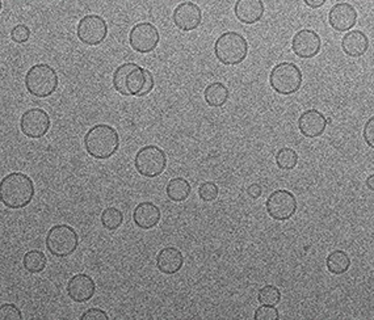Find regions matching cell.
<instances>
[{
	"mask_svg": "<svg viewBox=\"0 0 374 320\" xmlns=\"http://www.w3.org/2000/svg\"><path fill=\"white\" fill-rule=\"evenodd\" d=\"M34 197V184L29 176L22 172H12L0 184V198L10 209L28 206Z\"/></svg>",
	"mask_w": 374,
	"mask_h": 320,
	"instance_id": "1",
	"label": "cell"
},
{
	"mask_svg": "<svg viewBox=\"0 0 374 320\" xmlns=\"http://www.w3.org/2000/svg\"><path fill=\"white\" fill-rule=\"evenodd\" d=\"M87 152L95 159H108L117 152L120 137L116 129L99 124L87 131L85 137Z\"/></svg>",
	"mask_w": 374,
	"mask_h": 320,
	"instance_id": "2",
	"label": "cell"
},
{
	"mask_svg": "<svg viewBox=\"0 0 374 320\" xmlns=\"http://www.w3.org/2000/svg\"><path fill=\"white\" fill-rule=\"evenodd\" d=\"M248 43L238 32H226L221 34L214 43V54L221 64L236 66L246 59Z\"/></svg>",
	"mask_w": 374,
	"mask_h": 320,
	"instance_id": "3",
	"label": "cell"
},
{
	"mask_svg": "<svg viewBox=\"0 0 374 320\" xmlns=\"http://www.w3.org/2000/svg\"><path fill=\"white\" fill-rule=\"evenodd\" d=\"M146 82V68L136 64H121L113 74V87L122 96H139Z\"/></svg>",
	"mask_w": 374,
	"mask_h": 320,
	"instance_id": "4",
	"label": "cell"
},
{
	"mask_svg": "<svg viewBox=\"0 0 374 320\" xmlns=\"http://www.w3.org/2000/svg\"><path fill=\"white\" fill-rule=\"evenodd\" d=\"M58 75L49 64H34L25 75V87L33 96H50L58 88Z\"/></svg>",
	"mask_w": 374,
	"mask_h": 320,
	"instance_id": "5",
	"label": "cell"
},
{
	"mask_svg": "<svg viewBox=\"0 0 374 320\" xmlns=\"http://www.w3.org/2000/svg\"><path fill=\"white\" fill-rule=\"evenodd\" d=\"M269 85L280 95H293L302 86V73L297 64H276L269 74Z\"/></svg>",
	"mask_w": 374,
	"mask_h": 320,
	"instance_id": "6",
	"label": "cell"
},
{
	"mask_svg": "<svg viewBox=\"0 0 374 320\" xmlns=\"http://www.w3.org/2000/svg\"><path fill=\"white\" fill-rule=\"evenodd\" d=\"M79 245V236L69 224L53 226L46 235V248L55 257L73 255Z\"/></svg>",
	"mask_w": 374,
	"mask_h": 320,
	"instance_id": "7",
	"label": "cell"
},
{
	"mask_svg": "<svg viewBox=\"0 0 374 320\" xmlns=\"http://www.w3.org/2000/svg\"><path fill=\"white\" fill-rule=\"evenodd\" d=\"M136 170L145 177H157L161 175L167 167V155L163 150L150 145L139 150L136 155Z\"/></svg>",
	"mask_w": 374,
	"mask_h": 320,
	"instance_id": "8",
	"label": "cell"
},
{
	"mask_svg": "<svg viewBox=\"0 0 374 320\" xmlns=\"http://www.w3.org/2000/svg\"><path fill=\"white\" fill-rule=\"evenodd\" d=\"M266 208L272 219L288 221L297 212V200L293 193L278 189L268 197Z\"/></svg>",
	"mask_w": 374,
	"mask_h": 320,
	"instance_id": "9",
	"label": "cell"
},
{
	"mask_svg": "<svg viewBox=\"0 0 374 320\" xmlns=\"http://www.w3.org/2000/svg\"><path fill=\"white\" fill-rule=\"evenodd\" d=\"M76 34L82 43L96 46L107 38V22L99 15H87L78 24Z\"/></svg>",
	"mask_w": 374,
	"mask_h": 320,
	"instance_id": "10",
	"label": "cell"
},
{
	"mask_svg": "<svg viewBox=\"0 0 374 320\" xmlns=\"http://www.w3.org/2000/svg\"><path fill=\"white\" fill-rule=\"evenodd\" d=\"M159 32L151 22H139L129 33V43L138 53H151L159 43Z\"/></svg>",
	"mask_w": 374,
	"mask_h": 320,
	"instance_id": "11",
	"label": "cell"
},
{
	"mask_svg": "<svg viewBox=\"0 0 374 320\" xmlns=\"http://www.w3.org/2000/svg\"><path fill=\"white\" fill-rule=\"evenodd\" d=\"M50 124V117L43 109L32 108L22 113L20 118V130L28 138L38 139L49 131Z\"/></svg>",
	"mask_w": 374,
	"mask_h": 320,
	"instance_id": "12",
	"label": "cell"
},
{
	"mask_svg": "<svg viewBox=\"0 0 374 320\" xmlns=\"http://www.w3.org/2000/svg\"><path fill=\"white\" fill-rule=\"evenodd\" d=\"M172 19L178 29L182 32H191L200 27L203 22V12L201 8L192 1H184L175 8Z\"/></svg>",
	"mask_w": 374,
	"mask_h": 320,
	"instance_id": "13",
	"label": "cell"
},
{
	"mask_svg": "<svg viewBox=\"0 0 374 320\" xmlns=\"http://www.w3.org/2000/svg\"><path fill=\"white\" fill-rule=\"evenodd\" d=\"M322 41L319 34L311 29H302L294 34L292 40L293 53L299 58H314L321 52Z\"/></svg>",
	"mask_w": 374,
	"mask_h": 320,
	"instance_id": "14",
	"label": "cell"
},
{
	"mask_svg": "<svg viewBox=\"0 0 374 320\" xmlns=\"http://www.w3.org/2000/svg\"><path fill=\"white\" fill-rule=\"evenodd\" d=\"M357 22V12L350 3H338L329 12V22L338 32L352 29Z\"/></svg>",
	"mask_w": 374,
	"mask_h": 320,
	"instance_id": "15",
	"label": "cell"
},
{
	"mask_svg": "<svg viewBox=\"0 0 374 320\" xmlns=\"http://www.w3.org/2000/svg\"><path fill=\"white\" fill-rule=\"evenodd\" d=\"M96 285L94 278L85 273L75 275L67 284V294L76 303H83L94 297Z\"/></svg>",
	"mask_w": 374,
	"mask_h": 320,
	"instance_id": "16",
	"label": "cell"
},
{
	"mask_svg": "<svg viewBox=\"0 0 374 320\" xmlns=\"http://www.w3.org/2000/svg\"><path fill=\"white\" fill-rule=\"evenodd\" d=\"M326 128H327V119L324 117V115L317 109H309L299 116V131L308 138L321 137Z\"/></svg>",
	"mask_w": 374,
	"mask_h": 320,
	"instance_id": "17",
	"label": "cell"
},
{
	"mask_svg": "<svg viewBox=\"0 0 374 320\" xmlns=\"http://www.w3.org/2000/svg\"><path fill=\"white\" fill-rule=\"evenodd\" d=\"M234 13L239 22L255 24L260 22L264 15V3L261 0H238Z\"/></svg>",
	"mask_w": 374,
	"mask_h": 320,
	"instance_id": "18",
	"label": "cell"
},
{
	"mask_svg": "<svg viewBox=\"0 0 374 320\" xmlns=\"http://www.w3.org/2000/svg\"><path fill=\"white\" fill-rule=\"evenodd\" d=\"M161 209L152 203H141L136 206L133 221L142 230H150L161 221Z\"/></svg>",
	"mask_w": 374,
	"mask_h": 320,
	"instance_id": "19",
	"label": "cell"
},
{
	"mask_svg": "<svg viewBox=\"0 0 374 320\" xmlns=\"http://www.w3.org/2000/svg\"><path fill=\"white\" fill-rule=\"evenodd\" d=\"M184 256L175 247H166L157 256V268L164 275H175L182 268Z\"/></svg>",
	"mask_w": 374,
	"mask_h": 320,
	"instance_id": "20",
	"label": "cell"
},
{
	"mask_svg": "<svg viewBox=\"0 0 374 320\" xmlns=\"http://www.w3.org/2000/svg\"><path fill=\"white\" fill-rule=\"evenodd\" d=\"M368 48H369V40L366 34L361 31L345 33V36L343 37V52L351 58L361 57L368 52Z\"/></svg>",
	"mask_w": 374,
	"mask_h": 320,
	"instance_id": "21",
	"label": "cell"
},
{
	"mask_svg": "<svg viewBox=\"0 0 374 320\" xmlns=\"http://www.w3.org/2000/svg\"><path fill=\"white\" fill-rule=\"evenodd\" d=\"M230 97L229 88L224 86V83L215 82L205 88L203 99L209 107H222Z\"/></svg>",
	"mask_w": 374,
	"mask_h": 320,
	"instance_id": "22",
	"label": "cell"
},
{
	"mask_svg": "<svg viewBox=\"0 0 374 320\" xmlns=\"http://www.w3.org/2000/svg\"><path fill=\"white\" fill-rule=\"evenodd\" d=\"M166 192H167V197L173 203H182L189 197L192 188L188 180L182 177H175L167 184Z\"/></svg>",
	"mask_w": 374,
	"mask_h": 320,
	"instance_id": "23",
	"label": "cell"
},
{
	"mask_svg": "<svg viewBox=\"0 0 374 320\" xmlns=\"http://www.w3.org/2000/svg\"><path fill=\"white\" fill-rule=\"evenodd\" d=\"M326 267L332 275H343L351 267V259L342 249H336L326 259Z\"/></svg>",
	"mask_w": 374,
	"mask_h": 320,
	"instance_id": "24",
	"label": "cell"
},
{
	"mask_svg": "<svg viewBox=\"0 0 374 320\" xmlns=\"http://www.w3.org/2000/svg\"><path fill=\"white\" fill-rule=\"evenodd\" d=\"M46 256L43 251L32 249L27 252L22 259V266L29 273H41L46 267Z\"/></svg>",
	"mask_w": 374,
	"mask_h": 320,
	"instance_id": "25",
	"label": "cell"
},
{
	"mask_svg": "<svg viewBox=\"0 0 374 320\" xmlns=\"http://www.w3.org/2000/svg\"><path fill=\"white\" fill-rule=\"evenodd\" d=\"M299 163V154L293 149L282 147L276 154V164L280 170H293Z\"/></svg>",
	"mask_w": 374,
	"mask_h": 320,
	"instance_id": "26",
	"label": "cell"
},
{
	"mask_svg": "<svg viewBox=\"0 0 374 320\" xmlns=\"http://www.w3.org/2000/svg\"><path fill=\"white\" fill-rule=\"evenodd\" d=\"M122 222H124V214L121 213V210H118L117 208H107L101 213V224L104 226V228H107L109 231L117 230Z\"/></svg>",
	"mask_w": 374,
	"mask_h": 320,
	"instance_id": "27",
	"label": "cell"
},
{
	"mask_svg": "<svg viewBox=\"0 0 374 320\" xmlns=\"http://www.w3.org/2000/svg\"><path fill=\"white\" fill-rule=\"evenodd\" d=\"M259 302L261 305H268V306H276L280 299H281V293L276 286L273 285H266L264 288L260 289L259 291Z\"/></svg>",
	"mask_w": 374,
	"mask_h": 320,
	"instance_id": "28",
	"label": "cell"
},
{
	"mask_svg": "<svg viewBox=\"0 0 374 320\" xmlns=\"http://www.w3.org/2000/svg\"><path fill=\"white\" fill-rule=\"evenodd\" d=\"M218 193H220V189H218L217 184L212 182H203L199 188V197L205 203L214 201L218 197Z\"/></svg>",
	"mask_w": 374,
	"mask_h": 320,
	"instance_id": "29",
	"label": "cell"
},
{
	"mask_svg": "<svg viewBox=\"0 0 374 320\" xmlns=\"http://www.w3.org/2000/svg\"><path fill=\"white\" fill-rule=\"evenodd\" d=\"M22 311L12 303H3L0 306V320H22Z\"/></svg>",
	"mask_w": 374,
	"mask_h": 320,
	"instance_id": "30",
	"label": "cell"
},
{
	"mask_svg": "<svg viewBox=\"0 0 374 320\" xmlns=\"http://www.w3.org/2000/svg\"><path fill=\"white\" fill-rule=\"evenodd\" d=\"M257 320H278L280 319V314L278 310L275 306H268V305H263L261 307L255 311V317Z\"/></svg>",
	"mask_w": 374,
	"mask_h": 320,
	"instance_id": "31",
	"label": "cell"
},
{
	"mask_svg": "<svg viewBox=\"0 0 374 320\" xmlns=\"http://www.w3.org/2000/svg\"><path fill=\"white\" fill-rule=\"evenodd\" d=\"M29 37H31V29L24 24L16 25L11 31L12 41H15V43H27L29 40Z\"/></svg>",
	"mask_w": 374,
	"mask_h": 320,
	"instance_id": "32",
	"label": "cell"
},
{
	"mask_svg": "<svg viewBox=\"0 0 374 320\" xmlns=\"http://www.w3.org/2000/svg\"><path fill=\"white\" fill-rule=\"evenodd\" d=\"M82 320H108L109 317L107 315L106 311H103L101 309H89L86 311L82 317Z\"/></svg>",
	"mask_w": 374,
	"mask_h": 320,
	"instance_id": "33",
	"label": "cell"
},
{
	"mask_svg": "<svg viewBox=\"0 0 374 320\" xmlns=\"http://www.w3.org/2000/svg\"><path fill=\"white\" fill-rule=\"evenodd\" d=\"M364 139L369 147H374V118L372 117L364 128Z\"/></svg>",
	"mask_w": 374,
	"mask_h": 320,
	"instance_id": "34",
	"label": "cell"
},
{
	"mask_svg": "<svg viewBox=\"0 0 374 320\" xmlns=\"http://www.w3.org/2000/svg\"><path fill=\"white\" fill-rule=\"evenodd\" d=\"M152 88H154V78H152V74L150 73L149 70H146V82H145V87L142 89V92L139 94V97L149 95L150 92L152 91Z\"/></svg>",
	"mask_w": 374,
	"mask_h": 320,
	"instance_id": "35",
	"label": "cell"
},
{
	"mask_svg": "<svg viewBox=\"0 0 374 320\" xmlns=\"http://www.w3.org/2000/svg\"><path fill=\"white\" fill-rule=\"evenodd\" d=\"M248 194L252 197V198H259L261 196V187L259 184H252L250 188H248Z\"/></svg>",
	"mask_w": 374,
	"mask_h": 320,
	"instance_id": "36",
	"label": "cell"
},
{
	"mask_svg": "<svg viewBox=\"0 0 374 320\" xmlns=\"http://www.w3.org/2000/svg\"><path fill=\"white\" fill-rule=\"evenodd\" d=\"M324 0H318V1H311V0H305V4L309 6L310 8H319L322 6H324Z\"/></svg>",
	"mask_w": 374,
	"mask_h": 320,
	"instance_id": "37",
	"label": "cell"
},
{
	"mask_svg": "<svg viewBox=\"0 0 374 320\" xmlns=\"http://www.w3.org/2000/svg\"><path fill=\"white\" fill-rule=\"evenodd\" d=\"M366 185H368V188L371 189V191H374V176L373 175H371L368 179H366Z\"/></svg>",
	"mask_w": 374,
	"mask_h": 320,
	"instance_id": "38",
	"label": "cell"
}]
</instances>
